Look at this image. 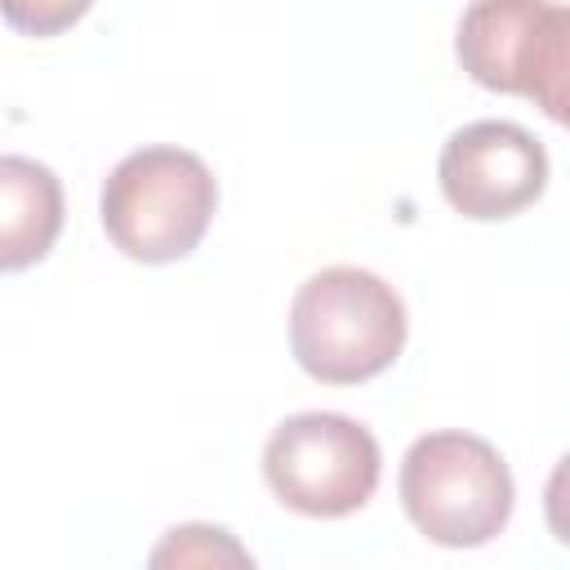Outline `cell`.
Segmentation results:
<instances>
[{"label": "cell", "instance_id": "obj_11", "mask_svg": "<svg viewBox=\"0 0 570 570\" xmlns=\"http://www.w3.org/2000/svg\"><path fill=\"white\" fill-rule=\"evenodd\" d=\"M543 517L561 548H570V454L557 459L548 485H543Z\"/></svg>", "mask_w": 570, "mask_h": 570}, {"label": "cell", "instance_id": "obj_10", "mask_svg": "<svg viewBox=\"0 0 570 570\" xmlns=\"http://www.w3.org/2000/svg\"><path fill=\"white\" fill-rule=\"evenodd\" d=\"M218 552L245 561V552L227 539V530H214V525H178V530H169L165 548H156L151 561L156 566H165V561H218Z\"/></svg>", "mask_w": 570, "mask_h": 570}, {"label": "cell", "instance_id": "obj_7", "mask_svg": "<svg viewBox=\"0 0 570 570\" xmlns=\"http://www.w3.org/2000/svg\"><path fill=\"white\" fill-rule=\"evenodd\" d=\"M62 232V187L49 165L27 156L0 160V267L40 263Z\"/></svg>", "mask_w": 570, "mask_h": 570}, {"label": "cell", "instance_id": "obj_8", "mask_svg": "<svg viewBox=\"0 0 570 570\" xmlns=\"http://www.w3.org/2000/svg\"><path fill=\"white\" fill-rule=\"evenodd\" d=\"M525 98L557 120L561 129H570V4H552L534 45V62H530V85Z\"/></svg>", "mask_w": 570, "mask_h": 570}, {"label": "cell", "instance_id": "obj_3", "mask_svg": "<svg viewBox=\"0 0 570 570\" xmlns=\"http://www.w3.org/2000/svg\"><path fill=\"white\" fill-rule=\"evenodd\" d=\"M401 508L441 548H481L503 534L517 485L503 454L472 432H428L401 459Z\"/></svg>", "mask_w": 570, "mask_h": 570}, {"label": "cell", "instance_id": "obj_1", "mask_svg": "<svg viewBox=\"0 0 570 570\" xmlns=\"http://www.w3.org/2000/svg\"><path fill=\"white\" fill-rule=\"evenodd\" d=\"M410 334L401 294L365 267H325L289 303V352L298 370L330 387H352L392 370Z\"/></svg>", "mask_w": 570, "mask_h": 570}, {"label": "cell", "instance_id": "obj_6", "mask_svg": "<svg viewBox=\"0 0 570 570\" xmlns=\"http://www.w3.org/2000/svg\"><path fill=\"white\" fill-rule=\"evenodd\" d=\"M552 0H472L454 31L459 67L490 94L525 98L534 45Z\"/></svg>", "mask_w": 570, "mask_h": 570}, {"label": "cell", "instance_id": "obj_2", "mask_svg": "<svg viewBox=\"0 0 570 570\" xmlns=\"http://www.w3.org/2000/svg\"><path fill=\"white\" fill-rule=\"evenodd\" d=\"M98 214L125 258L151 267L178 263L205 240L218 214V183L196 151L142 147L107 174Z\"/></svg>", "mask_w": 570, "mask_h": 570}, {"label": "cell", "instance_id": "obj_9", "mask_svg": "<svg viewBox=\"0 0 570 570\" xmlns=\"http://www.w3.org/2000/svg\"><path fill=\"white\" fill-rule=\"evenodd\" d=\"M94 0H4V22L22 36H58L89 13Z\"/></svg>", "mask_w": 570, "mask_h": 570}, {"label": "cell", "instance_id": "obj_5", "mask_svg": "<svg viewBox=\"0 0 570 570\" xmlns=\"http://www.w3.org/2000/svg\"><path fill=\"white\" fill-rule=\"evenodd\" d=\"M436 183L450 209L472 223L517 218L548 187V151L512 120H472L441 147Z\"/></svg>", "mask_w": 570, "mask_h": 570}, {"label": "cell", "instance_id": "obj_4", "mask_svg": "<svg viewBox=\"0 0 570 570\" xmlns=\"http://www.w3.org/2000/svg\"><path fill=\"white\" fill-rule=\"evenodd\" d=\"M379 476L383 450L374 432L347 414H294L276 423L263 445V481L298 517H352L374 499Z\"/></svg>", "mask_w": 570, "mask_h": 570}]
</instances>
